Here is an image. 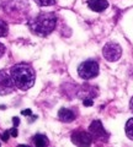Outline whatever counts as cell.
<instances>
[{
	"label": "cell",
	"instance_id": "ba28073f",
	"mask_svg": "<svg viewBox=\"0 0 133 147\" xmlns=\"http://www.w3.org/2000/svg\"><path fill=\"white\" fill-rule=\"evenodd\" d=\"M88 6L93 11L101 12L107 9L108 3H107V0H88Z\"/></svg>",
	"mask_w": 133,
	"mask_h": 147
},
{
	"label": "cell",
	"instance_id": "7a4b0ae2",
	"mask_svg": "<svg viewBox=\"0 0 133 147\" xmlns=\"http://www.w3.org/2000/svg\"><path fill=\"white\" fill-rule=\"evenodd\" d=\"M57 25V17L53 12H40L29 21V26L33 33L38 36H48Z\"/></svg>",
	"mask_w": 133,
	"mask_h": 147
},
{
	"label": "cell",
	"instance_id": "8fae6325",
	"mask_svg": "<svg viewBox=\"0 0 133 147\" xmlns=\"http://www.w3.org/2000/svg\"><path fill=\"white\" fill-rule=\"evenodd\" d=\"M126 135L128 139L133 140V118H131L130 120L126 123Z\"/></svg>",
	"mask_w": 133,
	"mask_h": 147
},
{
	"label": "cell",
	"instance_id": "d6986e66",
	"mask_svg": "<svg viewBox=\"0 0 133 147\" xmlns=\"http://www.w3.org/2000/svg\"><path fill=\"white\" fill-rule=\"evenodd\" d=\"M4 53H5V45L3 43H0V58L4 55Z\"/></svg>",
	"mask_w": 133,
	"mask_h": 147
},
{
	"label": "cell",
	"instance_id": "3957f363",
	"mask_svg": "<svg viewBox=\"0 0 133 147\" xmlns=\"http://www.w3.org/2000/svg\"><path fill=\"white\" fill-rule=\"evenodd\" d=\"M78 74L83 80H91L99 75V64L94 60H86L78 67Z\"/></svg>",
	"mask_w": 133,
	"mask_h": 147
},
{
	"label": "cell",
	"instance_id": "4fadbf2b",
	"mask_svg": "<svg viewBox=\"0 0 133 147\" xmlns=\"http://www.w3.org/2000/svg\"><path fill=\"white\" fill-rule=\"evenodd\" d=\"M35 3L40 6H52L56 4V0H35Z\"/></svg>",
	"mask_w": 133,
	"mask_h": 147
},
{
	"label": "cell",
	"instance_id": "ac0fdd59",
	"mask_svg": "<svg viewBox=\"0 0 133 147\" xmlns=\"http://www.w3.org/2000/svg\"><path fill=\"white\" fill-rule=\"evenodd\" d=\"M85 105V107H91L93 105V100L91 99H84V103H83Z\"/></svg>",
	"mask_w": 133,
	"mask_h": 147
},
{
	"label": "cell",
	"instance_id": "30bf717a",
	"mask_svg": "<svg viewBox=\"0 0 133 147\" xmlns=\"http://www.w3.org/2000/svg\"><path fill=\"white\" fill-rule=\"evenodd\" d=\"M32 142H33L35 147H47L49 144L48 137L46 135H41V134L35 135L33 139H32Z\"/></svg>",
	"mask_w": 133,
	"mask_h": 147
},
{
	"label": "cell",
	"instance_id": "e0dca14e",
	"mask_svg": "<svg viewBox=\"0 0 133 147\" xmlns=\"http://www.w3.org/2000/svg\"><path fill=\"white\" fill-rule=\"evenodd\" d=\"M12 124H14V126H19V124H20V118H17V117H14L12 118Z\"/></svg>",
	"mask_w": 133,
	"mask_h": 147
},
{
	"label": "cell",
	"instance_id": "9a60e30c",
	"mask_svg": "<svg viewBox=\"0 0 133 147\" xmlns=\"http://www.w3.org/2000/svg\"><path fill=\"white\" fill-rule=\"evenodd\" d=\"M9 131H10L11 136H14V137H17V135H19V131H17V129H16L15 126H14V127L11 129V130H9Z\"/></svg>",
	"mask_w": 133,
	"mask_h": 147
},
{
	"label": "cell",
	"instance_id": "2e32d148",
	"mask_svg": "<svg viewBox=\"0 0 133 147\" xmlns=\"http://www.w3.org/2000/svg\"><path fill=\"white\" fill-rule=\"evenodd\" d=\"M10 135H11L10 131H4V134H3V136H1L3 141H8V140H9V136H10Z\"/></svg>",
	"mask_w": 133,
	"mask_h": 147
},
{
	"label": "cell",
	"instance_id": "5bb4252c",
	"mask_svg": "<svg viewBox=\"0 0 133 147\" xmlns=\"http://www.w3.org/2000/svg\"><path fill=\"white\" fill-rule=\"evenodd\" d=\"M21 114L22 115H25V117H30V115H32V110L31 109H24L21 112Z\"/></svg>",
	"mask_w": 133,
	"mask_h": 147
},
{
	"label": "cell",
	"instance_id": "9c48e42d",
	"mask_svg": "<svg viewBox=\"0 0 133 147\" xmlns=\"http://www.w3.org/2000/svg\"><path fill=\"white\" fill-rule=\"evenodd\" d=\"M58 118L64 123H70L75 119V113L68 108H62L58 112Z\"/></svg>",
	"mask_w": 133,
	"mask_h": 147
},
{
	"label": "cell",
	"instance_id": "7c38bea8",
	"mask_svg": "<svg viewBox=\"0 0 133 147\" xmlns=\"http://www.w3.org/2000/svg\"><path fill=\"white\" fill-rule=\"evenodd\" d=\"M8 32H9V26L5 21L0 20V38L1 37H6L8 36Z\"/></svg>",
	"mask_w": 133,
	"mask_h": 147
},
{
	"label": "cell",
	"instance_id": "ffe728a7",
	"mask_svg": "<svg viewBox=\"0 0 133 147\" xmlns=\"http://www.w3.org/2000/svg\"><path fill=\"white\" fill-rule=\"evenodd\" d=\"M130 108H131V110L133 112V97H132L131 100H130Z\"/></svg>",
	"mask_w": 133,
	"mask_h": 147
},
{
	"label": "cell",
	"instance_id": "44dd1931",
	"mask_svg": "<svg viewBox=\"0 0 133 147\" xmlns=\"http://www.w3.org/2000/svg\"><path fill=\"white\" fill-rule=\"evenodd\" d=\"M17 147H29V146H26V145H19Z\"/></svg>",
	"mask_w": 133,
	"mask_h": 147
},
{
	"label": "cell",
	"instance_id": "5b68a950",
	"mask_svg": "<svg viewBox=\"0 0 133 147\" xmlns=\"http://www.w3.org/2000/svg\"><path fill=\"white\" fill-rule=\"evenodd\" d=\"M102 55L107 61H117L122 55V48L120 44L110 42L107 44H105V47L102 48Z\"/></svg>",
	"mask_w": 133,
	"mask_h": 147
},
{
	"label": "cell",
	"instance_id": "52a82bcc",
	"mask_svg": "<svg viewBox=\"0 0 133 147\" xmlns=\"http://www.w3.org/2000/svg\"><path fill=\"white\" fill-rule=\"evenodd\" d=\"M89 132L91 134V136H93V139H95V140H102L104 141L108 137L106 130H105L104 126H102V123L100 120H94L90 124Z\"/></svg>",
	"mask_w": 133,
	"mask_h": 147
},
{
	"label": "cell",
	"instance_id": "8992f818",
	"mask_svg": "<svg viewBox=\"0 0 133 147\" xmlns=\"http://www.w3.org/2000/svg\"><path fill=\"white\" fill-rule=\"evenodd\" d=\"M70 140L78 147H90L91 144H93V136H91V134L84 130L74 131L70 136Z\"/></svg>",
	"mask_w": 133,
	"mask_h": 147
},
{
	"label": "cell",
	"instance_id": "6da1fadb",
	"mask_svg": "<svg viewBox=\"0 0 133 147\" xmlns=\"http://www.w3.org/2000/svg\"><path fill=\"white\" fill-rule=\"evenodd\" d=\"M10 75L17 88L22 91L30 90L36 81V74L33 67L29 64L20 63L10 69Z\"/></svg>",
	"mask_w": 133,
	"mask_h": 147
},
{
	"label": "cell",
	"instance_id": "277c9868",
	"mask_svg": "<svg viewBox=\"0 0 133 147\" xmlns=\"http://www.w3.org/2000/svg\"><path fill=\"white\" fill-rule=\"evenodd\" d=\"M15 90L16 85L14 82L11 75H9L5 70H0V96L10 94Z\"/></svg>",
	"mask_w": 133,
	"mask_h": 147
}]
</instances>
